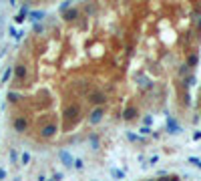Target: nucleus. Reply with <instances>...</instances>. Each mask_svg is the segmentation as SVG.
<instances>
[{
  "label": "nucleus",
  "instance_id": "f257e3e1",
  "mask_svg": "<svg viewBox=\"0 0 201 181\" xmlns=\"http://www.w3.org/2000/svg\"><path fill=\"white\" fill-rule=\"evenodd\" d=\"M195 62H197V57H195V54H191V57H189V65H195Z\"/></svg>",
  "mask_w": 201,
  "mask_h": 181
}]
</instances>
